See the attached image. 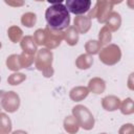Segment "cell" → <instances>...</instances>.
I'll return each mask as SVG.
<instances>
[{
	"mask_svg": "<svg viewBox=\"0 0 134 134\" xmlns=\"http://www.w3.org/2000/svg\"><path fill=\"white\" fill-rule=\"evenodd\" d=\"M6 66L9 70L14 72H18L20 69H22V64L20 60V54H10L6 59Z\"/></svg>",
	"mask_w": 134,
	"mask_h": 134,
	"instance_id": "18",
	"label": "cell"
},
{
	"mask_svg": "<svg viewBox=\"0 0 134 134\" xmlns=\"http://www.w3.org/2000/svg\"><path fill=\"white\" fill-rule=\"evenodd\" d=\"M127 86L130 90L134 91V72H131L128 76V81H127Z\"/></svg>",
	"mask_w": 134,
	"mask_h": 134,
	"instance_id": "29",
	"label": "cell"
},
{
	"mask_svg": "<svg viewBox=\"0 0 134 134\" xmlns=\"http://www.w3.org/2000/svg\"><path fill=\"white\" fill-rule=\"evenodd\" d=\"M116 3H120L119 2H116V1H107V0H98L95 2V5L94 7L89 10V14H88V17L90 19H93V18H96L98 23H106L107 20L109 19L110 15L112 14L113 12V5L116 4Z\"/></svg>",
	"mask_w": 134,
	"mask_h": 134,
	"instance_id": "3",
	"label": "cell"
},
{
	"mask_svg": "<svg viewBox=\"0 0 134 134\" xmlns=\"http://www.w3.org/2000/svg\"><path fill=\"white\" fill-rule=\"evenodd\" d=\"M20 60H21V64L23 68H28L29 66H31V64L34 63V61L36 60V58L34 55H29L27 53L22 52L20 54Z\"/></svg>",
	"mask_w": 134,
	"mask_h": 134,
	"instance_id": "27",
	"label": "cell"
},
{
	"mask_svg": "<svg viewBox=\"0 0 134 134\" xmlns=\"http://www.w3.org/2000/svg\"><path fill=\"white\" fill-rule=\"evenodd\" d=\"M12 134H28L26 131H23V130H16L14 132H12Z\"/></svg>",
	"mask_w": 134,
	"mask_h": 134,
	"instance_id": "32",
	"label": "cell"
},
{
	"mask_svg": "<svg viewBox=\"0 0 134 134\" xmlns=\"http://www.w3.org/2000/svg\"><path fill=\"white\" fill-rule=\"evenodd\" d=\"M45 19L49 27L63 30L70 26V13L62 2H52L46 8Z\"/></svg>",
	"mask_w": 134,
	"mask_h": 134,
	"instance_id": "1",
	"label": "cell"
},
{
	"mask_svg": "<svg viewBox=\"0 0 134 134\" xmlns=\"http://www.w3.org/2000/svg\"><path fill=\"white\" fill-rule=\"evenodd\" d=\"M20 46L22 49V52L27 53L29 55H36L38 52V45L31 36H25L20 42Z\"/></svg>",
	"mask_w": 134,
	"mask_h": 134,
	"instance_id": "9",
	"label": "cell"
},
{
	"mask_svg": "<svg viewBox=\"0 0 134 134\" xmlns=\"http://www.w3.org/2000/svg\"><path fill=\"white\" fill-rule=\"evenodd\" d=\"M20 96L15 91H1V107L8 113L16 112L20 107Z\"/></svg>",
	"mask_w": 134,
	"mask_h": 134,
	"instance_id": "6",
	"label": "cell"
},
{
	"mask_svg": "<svg viewBox=\"0 0 134 134\" xmlns=\"http://www.w3.org/2000/svg\"><path fill=\"white\" fill-rule=\"evenodd\" d=\"M5 3L10 6H22L24 4L23 1H5Z\"/></svg>",
	"mask_w": 134,
	"mask_h": 134,
	"instance_id": "30",
	"label": "cell"
},
{
	"mask_svg": "<svg viewBox=\"0 0 134 134\" xmlns=\"http://www.w3.org/2000/svg\"><path fill=\"white\" fill-rule=\"evenodd\" d=\"M63 127H64V130L68 134H76L81 128L77 120L75 119V117L73 115H68L64 118Z\"/></svg>",
	"mask_w": 134,
	"mask_h": 134,
	"instance_id": "14",
	"label": "cell"
},
{
	"mask_svg": "<svg viewBox=\"0 0 134 134\" xmlns=\"http://www.w3.org/2000/svg\"><path fill=\"white\" fill-rule=\"evenodd\" d=\"M53 62V53L48 48H41L38 50L35 60L36 68L43 73L45 77H51L54 73L52 68Z\"/></svg>",
	"mask_w": 134,
	"mask_h": 134,
	"instance_id": "2",
	"label": "cell"
},
{
	"mask_svg": "<svg viewBox=\"0 0 134 134\" xmlns=\"http://www.w3.org/2000/svg\"><path fill=\"white\" fill-rule=\"evenodd\" d=\"M100 134H107V133H100Z\"/></svg>",
	"mask_w": 134,
	"mask_h": 134,
	"instance_id": "33",
	"label": "cell"
},
{
	"mask_svg": "<svg viewBox=\"0 0 134 134\" xmlns=\"http://www.w3.org/2000/svg\"><path fill=\"white\" fill-rule=\"evenodd\" d=\"M73 26L79 34H87L91 28V19L88 16H76L73 20Z\"/></svg>",
	"mask_w": 134,
	"mask_h": 134,
	"instance_id": "11",
	"label": "cell"
},
{
	"mask_svg": "<svg viewBox=\"0 0 134 134\" xmlns=\"http://www.w3.org/2000/svg\"><path fill=\"white\" fill-rule=\"evenodd\" d=\"M98 58L103 64H105L107 66H113L120 61L121 50L118 45L109 44L100 49V51L98 53Z\"/></svg>",
	"mask_w": 134,
	"mask_h": 134,
	"instance_id": "5",
	"label": "cell"
},
{
	"mask_svg": "<svg viewBox=\"0 0 134 134\" xmlns=\"http://www.w3.org/2000/svg\"><path fill=\"white\" fill-rule=\"evenodd\" d=\"M69 13H72L77 16H82L85 13H88L91 8L90 0H67L65 3Z\"/></svg>",
	"mask_w": 134,
	"mask_h": 134,
	"instance_id": "8",
	"label": "cell"
},
{
	"mask_svg": "<svg viewBox=\"0 0 134 134\" xmlns=\"http://www.w3.org/2000/svg\"><path fill=\"white\" fill-rule=\"evenodd\" d=\"M21 23H22V25H24L28 28L32 27L37 23V15L31 12H27V13L23 14L21 17Z\"/></svg>",
	"mask_w": 134,
	"mask_h": 134,
	"instance_id": "24",
	"label": "cell"
},
{
	"mask_svg": "<svg viewBox=\"0 0 134 134\" xmlns=\"http://www.w3.org/2000/svg\"><path fill=\"white\" fill-rule=\"evenodd\" d=\"M79 31L74 26H69L64 30V40L69 46H75L79 42Z\"/></svg>",
	"mask_w": 134,
	"mask_h": 134,
	"instance_id": "15",
	"label": "cell"
},
{
	"mask_svg": "<svg viewBox=\"0 0 134 134\" xmlns=\"http://www.w3.org/2000/svg\"><path fill=\"white\" fill-rule=\"evenodd\" d=\"M88 89L94 94H102L106 90V82L100 77H92L88 83Z\"/></svg>",
	"mask_w": 134,
	"mask_h": 134,
	"instance_id": "12",
	"label": "cell"
},
{
	"mask_svg": "<svg viewBox=\"0 0 134 134\" xmlns=\"http://www.w3.org/2000/svg\"><path fill=\"white\" fill-rule=\"evenodd\" d=\"M12 120L4 113H0V134H9L12 132Z\"/></svg>",
	"mask_w": 134,
	"mask_h": 134,
	"instance_id": "20",
	"label": "cell"
},
{
	"mask_svg": "<svg viewBox=\"0 0 134 134\" xmlns=\"http://www.w3.org/2000/svg\"><path fill=\"white\" fill-rule=\"evenodd\" d=\"M7 36H8V39L13 43H18V42H21V40L23 39V31L19 26L13 25V26L8 27Z\"/></svg>",
	"mask_w": 134,
	"mask_h": 134,
	"instance_id": "19",
	"label": "cell"
},
{
	"mask_svg": "<svg viewBox=\"0 0 134 134\" xmlns=\"http://www.w3.org/2000/svg\"><path fill=\"white\" fill-rule=\"evenodd\" d=\"M72 115L77 120L81 128L86 131L92 130L95 124V119L91 111L84 105H76L72 108Z\"/></svg>",
	"mask_w": 134,
	"mask_h": 134,
	"instance_id": "4",
	"label": "cell"
},
{
	"mask_svg": "<svg viewBox=\"0 0 134 134\" xmlns=\"http://www.w3.org/2000/svg\"><path fill=\"white\" fill-rule=\"evenodd\" d=\"M45 30V45L48 49H54L61 45L64 40V31L49 27L48 25L44 28Z\"/></svg>",
	"mask_w": 134,
	"mask_h": 134,
	"instance_id": "7",
	"label": "cell"
},
{
	"mask_svg": "<svg viewBox=\"0 0 134 134\" xmlns=\"http://www.w3.org/2000/svg\"><path fill=\"white\" fill-rule=\"evenodd\" d=\"M26 80V75L21 72H14L7 77V83L10 86H17Z\"/></svg>",
	"mask_w": 134,
	"mask_h": 134,
	"instance_id": "25",
	"label": "cell"
},
{
	"mask_svg": "<svg viewBox=\"0 0 134 134\" xmlns=\"http://www.w3.org/2000/svg\"><path fill=\"white\" fill-rule=\"evenodd\" d=\"M118 134H134V125L130 122L122 125L118 130Z\"/></svg>",
	"mask_w": 134,
	"mask_h": 134,
	"instance_id": "28",
	"label": "cell"
},
{
	"mask_svg": "<svg viewBox=\"0 0 134 134\" xmlns=\"http://www.w3.org/2000/svg\"><path fill=\"white\" fill-rule=\"evenodd\" d=\"M121 114L124 115H130L134 113V100L131 97H127L121 102L120 108H119Z\"/></svg>",
	"mask_w": 134,
	"mask_h": 134,
	"instance_id": "23",
	"label": "cell"
},
{
	"mask_svg": "<svg viewBox=\"0 0 134 134\" xmlns=\"http://www.w3.org/2000/svg\"><path fill=\"white\" fill-rule=\"evenodd\" d=\"M92 64H93V58L88 53H82L75 60V66L80 70L89 69L92 66Z\"/></svg>",
	"mask_w": 134,
	"mask_h": 134,
	"instance_id": "16",
	"label": "cell"
},
{
	"mask_svg": "<svg viewBox=\"0 0 134 134\" xmlns=\"http://www.w3.org/2000/svg\"><path fill=\"white\" fill-rule=\"evenodd\" d=\"M32 37H34L37 45H39V46L45 45V30L44 29H42V28L37 29L34 32V36Z\"/></svg>",
	"mask_w": 134,
	"mask_h": 134,
	"instance_id": "26",
	"label": "cell"
},
{
	"mask_svg": "<svg viewBox=\"0 0 134 134\" xmlns=\"http://www.w3.org/2000/svg\"><path fill=\"white\" fill-rule=\"evenodd\" d=\"M89 92L90 91H89L88 87H85V86H76V87H73L70 90L69 97L73 102H81V100L85 99L88 96Z\"/></svg>",
	"mask_w": 134,
	"mask_h": 134,
	"instance_id": "13",
	"label": "cell"
},
{
	"mask_svg": "<svg viewBox=\"0 0 134 134\" xmlns=\"http://www.w3.org/2000/svg\"><path fill=\"white\" fill-rule=\"evenodd\" d=\"M127 5H128L130 8L134 9V0H128V1H127Z\"/></svg>",
	"mask_w": 134,
	"mask_h": 134,
	"instance_id": "31",
	"label": "cell"
},
{
	"mask_svg": "<svg viewBox=\"0 0 134 134\" xmlns=\"http://www.w3.org/2000/svg\"><path fill=\"white\" fill-rule=\"evenodd\" d=\"M102 49V45L98 41L96 40H89L86 42L85 44V50H86V53L90 54V55H93V54H97L99 53Z\"/></svg>",
	"mask_w": 134,
	"mask_h": 134,
	"instance_id": "22",
	"label": "cell"
},
{
	"mask_svg": "<svg viewBox=\"0 0 134 134\" xmlns=\"http://www.w3.org/2000/svg\"><path fill=\"white\" fill-rule=\"evenodd\" d=\"M120 105H121V100L116 95H107L102 99V107L104 110L108 112L116 111L117 109L120 108Z\"/></svg>",
	"mask_w": 134,
	"mask_h": 134,
	"instance_id": "10",
	"label": "cell"
},
{
	"mask_svg": "<svg viewBox=\"0 0 134 134\" xmlns=\"http://www.w3.org/2000/svg\"><path fill=\"white\" fill-rule=\"evenodd\" d=\"M112 31L105 25L102 27V29L98 32V42L100 43L102 46H107L110 44L111 40H112Z\"/></svg>",
	"mask_w": 134,
	"mask_h": 134,
	"instance_id": "21",
	"label": "cell"
},
{
	"mask_svg": "<svg viewBox=\"0 0 134 134\" xmlns=\"http://www.w3.org/2000/svg\"><path fill=\"white\" fill-rule=\"evenodd\" d=\"M120 25H121V17L117 12L113 10L106 22V26L111 31H117L120 28Z\"/></svg>",
	"mask_w": 134,
	"mask_h": 134,
	"instance_id": "17",
	"label": "cell"
}]
</instances>
